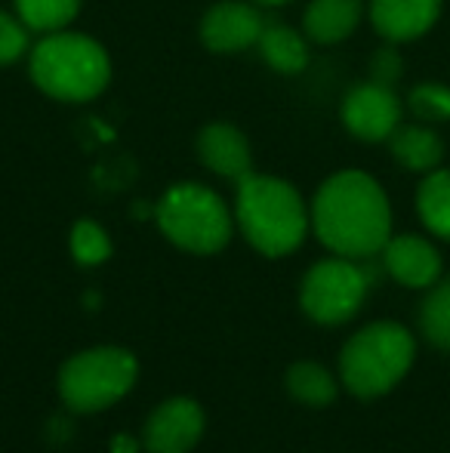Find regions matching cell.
Instances as JSON below:
<instances>
[{
  "label": "cell",
  "mask_w": 450,
  "mask_h": 453,
  "mask_svg": "<svg viewBox=\"0 0 450 453\" xmlns=\"http://www.w3.org/2000/svg\"><path fill=\"white\" fill-rule=\"evenodd\" d=\"M309 213L321 244L346 259L377 257L392 238L389 197L364 170H339L324 180Z\"/></svg>",
  "instance_id": "obj_1"
},
{
  "label": "cell",
  "mask_w": 450,
  "mask_h": 453,
  "mask_svg": "<svg viewBox=\"0 0 450 453\" xmlns=\"http://www.w3.org/2000/svg\"><path fill=\"white\" fill-rule=\"evenodd\" d=\"M234 219L244 238L263 257H287L306 241L312 226L302 195L278 176L250 173L238 182L234 197Z\"/></svg>",
  "instance_id": "obj_2"
},
{
  "label": "cell",
  "mask_w": 450,
  "mask_h": 453,
  "mask_svg": "<svg viewBox=\"0 0 450 453\" xmlns=\"http://www.w3.org/2000/svg\"><path fill=\"white\" fill-rule=\"evenodd\" d=\"M28 72L37 90L59 102H90L109 87L111 59L99 41L62 28L41 35L28 53Z\"/></svg>",
  "instance_id": "obj_3"
},
{
  "label": "cell",
  "mask_w": 450,
  "mask_h": 453,
  "mask_svg": "<svg viewBox=\"0 0 450 453\" xmlns=\"http://www.w3.org/2000/svg\"><path fill=\"white\" fill-rule=\"evenodd\" d=\"M414 336L392 321H377L355 334L339 355L342 382L358 398H377L404 380L414 364Z\"/></svg>",
  "instance_id": "obj_4"
},
{
  "label": "cell",
  "mask_w": 450,
  "mask_h": 453,
  "mask_svg": "<svg viewBox=\"0 0 450 453\" xmlns=\"http://www.w3.org/2000/svg\"><path fill=\"white\" fill-rule=\"evenodd\" d=\"M155 219L170 244L201 257L223 250L234 226L223 197L201 182L170 185L157 201Z\"/></svg>",
  "instance_id": "obj_5"
},
{
  "label": "cell",
  "mask_w": 450,
  "mask_h": 453,
  "mask_svg": "<svg viewBox=\"0 0 450 453\" xmlns=\"http://www.w3.org/2000/svg\"><path fill=\"white\" fill-rule=\"evenodd\" d=\"M136 358L124 349H90L59 370V392L72 411L93 413L120 401L136 382Z\"/></svg>",
  "instance_id": "obj_6"
},
{
  "label": "cell",
  "mask_w": 450,
  "mask_h": 453,
  "mask_svg": "<svg viewBox=\"0 0 450 453\" xmlns=\"http://www.w3.org/2000/svg\"><path fill=\"white\" fill-rule=\"evenodd\" d=\"M367 287H370V274L355 259H321L302 278V311L318 324H342L361 309Z\"/></svg>",
  "instance_id": "obj_7"
},
{
  "label": "cell",
  "mask_w": 450,
  "mask_h": 453,
  "mask_svg": "<svg viewBox=\"0 0 450 453\" xmlns=\"http://www.w3.org/2000/svg\"><path fill=\"white\" fill-rule=\"evenodd\" d=\"M401 99L395 87H383L377 81L352 87L342 99V127L361 142H389L392 133L401 127Z\"/></svg>",
  "instance_id": "obj_8"
},
{
  "label": "cell",
  "mask_w": 450,
  "mask_h": 453,
  "mask_svg": "<svg viewBox=\"0 0 450 453\" xmlns=\"http://www.w3.org/2000/svg\"><path fill=\"white\" fill-rule=\"evenodd\" d=\"M265 16L253 0H219L201 19V43L210 53H240L256 47Z\"/></svg>",
  "instance_id": "obj_9"
},
{
  "label": "cell",
  "mask_w": 450,
  "mask_h": 453,
  "mask_svg": "<svg viewBox=\"0 0 450 453\" xmlns=\"http://www.w3.org/2000/svg\"><path fill=\"white\" fill-rule=\"evenodd\" d=\"M204 413L194 401H164L145 423V450L149 453H188L201 441Z\"/></svg>",
  "instance_id": "obj_10"
},
{
  "label": "cell",
  "mask_w": 450,
  "mask_h": 453,
  "mask_svg": "<svg viewBox=\"0 0 450 453\" xmlns=\"http://www.w3.org/2000/svg\"><path fill=\"white\" fill-rule=\"evenodd\" d=\"M441 4L445 0H370L367 16L379 37L389 43H408L435 28Z\"/></svg>",
  "instance_id": "obj_11"
},
{
  "label": "cell",
  "mask_w": 450,
  "mask_h": 453,
  "mask_svg": "<svg viewBox=\"0 0 450 453\" xmlns=\"http://www.w3.org/2000/svg\"><path fill=\"white\" fill-rule=\"evenodd\" d=\"M198 157L210 173L232 180L238 185L244 176L253 173V151L247 136L228 120H210L198 133Z\"/></svg>",
  "instance_id": "obj_12"
},
{
  "label": "cell",
  "mask_w": 450,
  "mask_h": 453,
  "mask_svg": "<svg viewBox=\"0 0 450 453\" xmlns=\"http://www.w3.org/2000/svg\"><path fill=\"white\" fill-rule=\"evenodd\" d=\"M383 269L404 287H432L441 274V257L420 234H398L385 241Z\"/></svg>",
  "instance_id": "obj_13"
},
{
  "label": "cell",
  "mask_w": 450,
  "mask_h": 453,
  "mask_svg": "<svg viewBox=\"0 0 450 453\" xmlns=\"http://www.w3.org/2000/svg\"><path fill=\"white\" fill-rule=\"evenodd\" d=\"M364 19V0H309L302 12V35L312 43H342Z\"/></svg>",
  "instance_id": "obj_14"
},
{
  "label": "cell",
  "mask_w": 450,
  "mask_h": 453,
  "mask_svg": "<svg viewBox=\"0 0 450 453\" xmlns=\"http://www.w3.org/2000/svg\"><path fill=\"white\" fill-rule=\"evenodd\" d=\"M389 151L410 173H432L445 157V142L432 130V124H401L389 136Z\"/></svg>",
  "instance_id": "obj_15"
},
{
  "label": "cell",
  "mask_w": 450,
  "mask_h": 453,
  "mask_svg": "<svg viewBox=\"0 0 450 453\" xmlns=\"http://www.w3.org/2000/svg\"><path fill=\"white\" fill-rule=\"evenodd\" d=\"M256 50L269 68L278 74H300L309 65V37L284 22H265Z\"/></svg>",
  "instance_id": "obj_16"
},
{
  "label": "cell",
  "mask_w": 450,
  "mask_h": 453,
  "mask_svg": "<svg viewBox=\"0 0 450 453\" xmlns=\"http://www.w3.org/2000/svg\"><path fill=\"white\" fill-rule=\"evenodd\" d=\"M416 213L435 238L450 241V170H432L416 188Z\"/></svg>",
  "instance_id": "obj_17"
},
{
  "label": "cell",
  "mask_w": 450,
  "mask_h": 453,
  "mask_svg": "<svg viewBox=\"0 0 450 453\" xmlns=\"http://www.w3.org/2000/svg\"><path fill=\"white\" fill-rule=\"evenodd\" d=\"M12 12L28 25L31 35H53L78 19L80 0H12Z\"/></svg>",
  "instance_id": "obj_18"
},
{
  "label": "cell",
  "mask_w": 450,
  "mask_h": 453,
  "mask_svg": "<svg viewBox=\"0 0 450 453\" xmlns=\"http://www.w3.org/2000/svg\"><path fill=\"white\" fill-rule=\"evenodd\" d=\"M287 392L309 407H324L337 398V382L321 364L300 361L287 370Z\"/></svg>",
  "instance_id": "obj_19"
},
{
  "label": "cell",
  "mask_w": 450,
  "mask_h": 453,
  "mask_svg": "<svg viewBox=\"0 0 450 453\" xmlns=\"http://www.w3.org/2000/svg\"><path fill=\"white\" fill-rule=\"evenodd\" d=\"M420 327L432 346L450 352V280L432 284L420 309Z\"/></svg>",
  "instance_id": "obj_20"
},
{
  "label": "cell",
  "mask_w": 450,
  "mask_h": 453,
  "mask_svg": "<svg viewBox=\"0 0 450 453\" xmlns=\"http://www.w3.org/2000/svg\"><path fill=\"white\" fill-rule=\"evenodd\" d=\"M408 108L423 124H447L450 120V87L447 84H416L408 93Z\"/></svg>",
  "instance_id": "obj_21"
},
{
  "label": "cell",
  "mask_w": 450,
  "mask_h": 453,
  "mask_svg": "<svg viewBox=\"0 0 450 453\" xmlns=\"http://www.w3.org/2000/svg\"><path fill=\"white\" fill-rule=\"evenodd\" d=\"M72 253L80 265H99L111 257V241L105 228L93 219H80L72 228Z\"/></svg>",
  "instance_id": "obj_22"
},
{
  "label": "cell",
  "mask_w": 450,
  "mask_h": 453,
  "mask_svg": "<svg viewBox=\"0 0 450 453\" xmlns=\"http://www.w3.org/2000/svg\"><path fill=\"white\" fill-rule=\"evenodd\" d=\"M31 53V31L16 12L0 10V68Z\"/></svg>",
  "instance_id": "obj_23"
},
{
  "label": "cell",
  "mask_w": 450,
  "mask_h": 453,
  "mask_svg": "<svg viewBox=\"0 0 450 453\" xmlns=\"http://www.w3.org/2000/svg\"><path fill=\"white\" fill-rule=\"evenodd\" d=\"M401 74H404V59H401V53L395 50V43H389V47H379L377 53H373L370 81H377V84H383V87H395L398 81H401Z\"/></svg>",
  "instance_id": "obj_24"
},
{
  "label": "cell",
  "mask_w": 450,
  "mask_h": 453,
  "mask_svg": "<svg viewBox=\"0 0 450 453\" xmlns=\"http://www.w3.org/2000/svg\"><path fill=\"white\" fill-rule=\"evenodd\" d=\"M136 450H139V444L133 441L130 435H118L111 441V453H136Z\"/></svg>",
  "instance_id": "obj_25"
},
{
  "label": "cell",
  "mask_w": 450,
  "mask_h": 453,
  "mask_svg": "<svg viewBox=\"0 0 450 453\" xmlns=\"http://www.w3.org/2000/svg\"><path fill=\"white\" fill-rule=\"evenodd\" d=\"M253 4H259V6H281V4H287V0H253Z\"/></svg>",
  "instance_id": "obj_26"
}]
</instances>
